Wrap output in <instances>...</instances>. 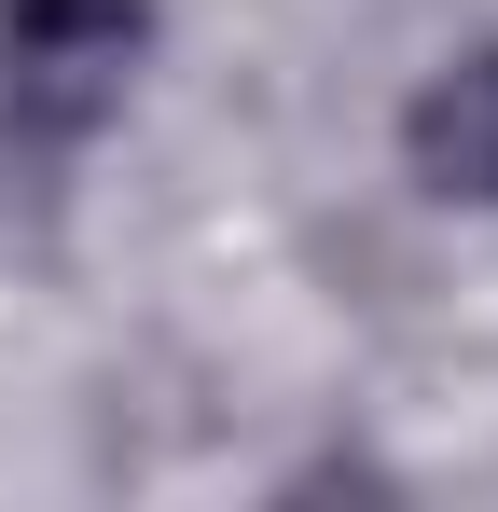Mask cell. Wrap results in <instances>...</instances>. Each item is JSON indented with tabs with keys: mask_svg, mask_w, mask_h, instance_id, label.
I'll return each instance as SVG.
<instances>
[{
	"mask_svg": "<svg viewBox=\"0 0 498 512\" xmlns=\"http://www.w3.org/2000/svg\"><path fill=\"white\" fill-rule=\"evenodd\" d=\"M153 56V0H0V111L28 139L111 125Z\"/></svg>",
	"mask_w": 498,
	"mask_h": 512,
	"instance_id": "cell-1",
	"label": "cell"
},
{
	"mask_svg": "<svg viewBox=\"0 0 498 512\" xmlns=\"http://www.w3.org/2000/svg\"><path fill=\"white\" fill-rule=\"evenodd\" d=\"M402 153H415V180H429L443 208H498V42L443 56V70L415 84Z\"/></svg>",
	"mask_w": 498,
	"mask_h": 512,
	"instance_id": "cell-2",
	"label": "cell"
}]
</instances>
